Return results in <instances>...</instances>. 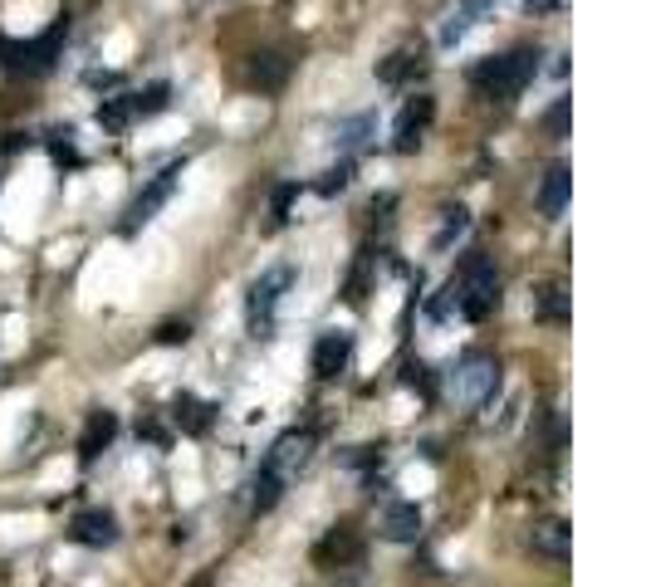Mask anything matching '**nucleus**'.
<instances>
[{
    "label": "nucleus",
    "mask_w": 651,
    "mask_h": 587,
    "mask_svg": "<svg viewBox=\"0 0 651 587\" xmlns=\"http://www.w3.org/2000/svg\"><path fill=\"white\" fill-rule=\"evenodd\" d=\"M314 446H319V431L314 426H289L284 436H275V446L260 455V470L250 480V514H270L279 499L289 495V485L309 470L314 460Z\"/></svg>",
    "instance_id": "nucleus-1"
},
{
    "label": "nucleus",
    "mask_w": 651,
    "mask_h": 587,
    "mask_svg": "<svg viewBox=\"0 0 651 587\" xmlns=\"http://www.w3.org/2000/svg\"><path fill=\"white\" fill-rule=\"evenodd\" d=\"M539 49L534 45H514L510 54H495V59H480L470 69V84L485 93L490 103H514L519 93L539 79Z\"/></svg>",
    "instance_id": "nucleus-2"
},
{
    "label": "nucleus",
    "mask_w": 651,
    "mask_h": 587,
    "mask_svg": "<svg viewBox=\"0 0 651 587\" xmlns=\"http://www.w3.org/2000/svg\"><path fill=\"white\" fill-rule=\"evenodd\" d=\"M451 289H456V314L470 323H485L500 309V270L485 250H465V260L451 274Z\"/></svg>",
    "instance_id": "nucleus-3"
},
{
    "label": "nucleus",
    "mask_w": 651,
    "mask_h": 587,
    "mask_svg": "<svg viewBox=\"0 0 651 587\" xmlns=\"http://www.w3.org/2000/svg\"><path fill=\"white\" fill-rule=\"evenodd\" d=\"M500 387H505V367H500L495 353H485V348L465 353V358L446 372V392H451V402L465 411H485L500 397Z\"/></svg>",
    "instance_id": "nucleus-4"
},
{
    "label": "nucleus",
    "mask_w": 651,
    "mask_h": 587,
    "mask_svg": "<svg viewBox=\"0 0 651 587\" xmlns=\"http://www.w3.org/2000/svg\"><path fill=\"white\" fill-rule=\"evenodd\" d=\"M289 289H294V265H270L260 279H250V289H245V328H250V338H260V343L275 338L279 304H284Z\"/></svg>",
    "instance_id": "nucleus-5"
},
{
    "label": "nucleus",
    "mask_w": 651,
    "mask_h": 587,
    "mask_svg": "<svg viewBox=\"0 0 651 587\" xmlns=\"http://www.w3.org/2000/svg\"><path fill=\"white\" fill-rule=\"evenodd\" d=\"M64 35H69V15H59L45 35H35V40H0L5 74H30V79H35V74H49L54 59H59V49H64Z\"/></svg>",
    "instance_id": "nucleus-6"
},
{
    "label": "nucleus",
    "mask_w": 651,
    "mask_h": 587,
    "mask_svg": "<svg viewBox=\"0 0 651 587\" xmlns=\"http://www.w3.org/2000/svg\"><path fill=\"white\" fill-rule=\"evenodd\" d=\"M182 172H186V157H177V162H167V167H162V172H157V177L147 181V186H142L138 196H133V206H128V211H123V235H138L142 226H147V221H152V216H157V211H162V206H167V201H172V196H177V186H182Z\"/></svg>",
    "instance_id": "nucleus-7"
},
{
    "label": "nucleus",
    "mask_w": 651,
    "mask_h": 587,
    "mask_svg": "<svg viewBox=\"0 0 651 587\" xmlns=\"http://www.w3.org/2000/svg\"><path fill=\"white\" fill-rule=\"evenodd\" d=\"M431 118H436V98H431V93L407 98V103L397 108V118H392V152H397V157L417 152L426 128H431Z\"/></svg>",
    "instance_id": "nucleus-8"
},
{
    "label": "nucleus",
    "mask_w": 651,
    "mask_h": 587,
    "mask_svg": "<svg viewBox=\"0 0 651 587\" xmlns=\"http://www.w3.org/2000/svg\"><path fill=\"white\" fill-rule=\"evenodd\" d=\"M348 362H353V333H348V328H328V333H319V343H314V353H309L314 377H319V382H333V377L348 372Z\"/></svg>",
    "instance_id": "nucleus-9"
},
{
    "label": "nucleus",
    "mask_w": 651,
    "mask_h": 587,
    "mask_svg": "<svg viewBox=\"0 0 651 587\" xmlns=\"http://www.w3.org/2000/svg\"><path fill=\"white\" fill-rule=\"evenodd\" d=\"M118 514L113 509H79L74 519H69V543H79V548H113L118 543Z\"/></svg>",
    "instance_id": "nucleus-10"
},
{
    "label": "nucleus",
    "mask_w": 651,
    "mask_h": 587,
    "mask_svg": "<svg viewBox=\"0 0 651 587\" xmlns=\"http://www.w3.org/2000/svg\"><path fill=\"white\" fill-rule=\"evenodd\" d=\"M500 5H505V0H461V5H456V10L441 20V35H436V40H441V49L461 45L465 35H470L475 25H485V20H490Z\"/></svg>",
    "instance_id": "nucleus-11"
},
{
    "label": "nucleus",
    "mask_w": 651,
    "mask_h": 587,
    "mask_svg": "<svg viewBox=\"0 0 651 587\" xmlns=\"http://www.w3.org/2000/svg\"><path fill=\"white\" fill-rule=\"evenodd\" d=\"M377 534L387 543H421V509L412 499H387L382 519H377Z\"/></svg>",
    "instance_id": "nucleus-12"
},
{
    "label": "nucleus",
    "mask_w": 651,
    "mask_h": 587,
    "mask_svg": "<svg viewBox=\"0 0 651 587\" xmlns=\"http://www.w3.org/2000/svg\"><path fill=\"white\" fill-rule=\"evenodd\" d=\"M314 563H319V568H353V563H363V539H358V529H353V524H338V529L314 548Z\"/></svg>",
    "instance_id": "nucleus-13"
},
{
    "label": "nucleus",
    "mask_w": 651,
    "mask_h": 587,
    "mask_svg": "<svg viewBox=\"0 0 651 587\" xmlns=\"http://www.w3.org/2000/svg\"><path fill=\"white\" fill-rule=\"evenodd\" d=\"M377 84H387V89H407V84H417L421 74H426V54L421 49H392L387 59H377Z\"/></svg>",
    "instance_id": "nucleus-14"
},
{
    "label": "nucleus",
    "mask_w": 651,
    "mask_h": 587,
    "mask_svg": "<svg viewBox=\"0 0 651 587\" xmlns=\"http://www.w3.org/2000/svg\"><path fill=\"white\" fill-rule=\"evenodd\" d=\"M245 79H250V89L279 93L289 84V59H284L279 49H255V54L245 59Z\"/></svg>",
    "instance_id": "nucleus-15"
},
{
    "label": "nucleus",
    "mask_w": 651,
    "mask_h": 587,
    "mask_svg": "<svg viewBox=\"0 0 651 587\" xmlns=\"http://www.w3.org/2000/svg\"><path fill=\"white\" fill-rule=\"evenodd\" d=\"M172 426H177L182 436H206V431L216 426V407H211L206 397H196V392H177V397H172Z\"/></svg>",
    "instance_id": "nucleus-16"
},
{
    "label": "nucleus",
    "mask_w": 651,
    "mask_h": 587,
    "mask_svg": "<svg viewBox=\"0 0 651 587\" xmlns=\"http://www.w3.org/2000/svg\"><path fill=\"white\" fill-rule=\"evenodd\" d=\"M113 436H118V416H113V411H89L84 436H79V460H84V465H93L98 455L113 446Z\"/></svg>",
    "instance_id": "nucleus-17"
},
{
    "label": "nucleus",
    "mask_w": 651,
    "mask_h": 587,
    "mask_svg": "<svg viewBox=\"0 0 651 587\" xmlns=\"http://www.w3.org/2000/svg\"><path fill=\"white\" fill-rule=\"evenodd\" d=\"M568 539H573V529H568L563 519H539V524L529 529V548H534L539 558H549V563H568Z\"/></svg>",
    "instance_id": "nucleus-18"
},
{
    "label": "nucleus",
    "mask_w": 651,
    "mask_h": 587,
    "mask_svg": "<svg viewBox=\"0 0 651 587\" xmlns=\"http://www.w3.org/2000/svg\"><path fill=\"white\" fill-rule=\"evenodd\" d=\"M568 196H573V172H568L563 162H554V167L544 172V181H539V211H544L549 221H558V216L568 211Z\"/></svg>",
    "instance_id": "nucleus-19"
},
{
    "label": "nucleus",
    "mask_w": 651,
    "mask_h": 587,
    "mask_svg": "<svg viewBox=\"0 0 651 587\" xmlns=\"http://www.w3.org/2000/svg\"><path fill=\"white\" fill-rule=\"evenodd\" d=\"M372 137H377V113H353V118H338L333 123V147L343 152V157H353L358 147H368Z\"/></svg>",
    "instance_id": "nucleus-20"
},
{
    "label": "nucleus",
    "mask_w": 651,
    "mask_h": 587,
    "mask_svg": "<svg viewBox=\"0 0 651 587\" xmlns=\"http://www.w3.org/2000/svg\"><path fill=\"white\" fill-rule=\"evenodd\" d=\"M529 309H534V318L539 323H568V289L563 284H539L534 289V299H529Z\"/></svg>",
    "instance_id": "nucleus-21"
},
{
    "label": "nucleus",
    "mask_w": 651,
    "mask_h": 587,
    "mask_svg": "<svg viewBox=\"0 0 651 587\" xmlns=\"http://www.w3.org/2000/svg\"><path fill=\"white\" fill-rule=\"evenodd\" d=\"M172 108V84H147L142 93H128V113H133V123H147V118H157V113H167Z\"/></svg>",
    "instance_id": "nucleus-22"
},
{
    "label": "nucleus",
    "mask_w": 651,
    "mask_h": 587,
    "mask_svg": "<svg viewBox=\"0 0 651 587\" xmlns=\"http://www.w3.org/2000/svg\"><path fill=\"white\" fill-rule=\"evenodd\" d=\"M465 226H470V211H465V206H441V230L431 235V250L446 255V250L465 235Z\"/></svg>",
    "instance_id": "nucleus-23"
},
{
    "label": "nucleus",
    "mask_w": 651,
    "mask_h": 587,
    "mask_svg": "<svg viewBox=\"0 0 651 587\" xmlns=\"http://www.w3.org/2000/svg\"><path fill=\"white\" fill-rule=\"evenodd\" d=\"M299 196H304V181H279L275 191H270V230L289 226V211H294Z\"/></svg>",
    "instance_id": "nucleus-24"
},
{
    "label": "nucleus",
    "mask_w": 651,
    "mask_h": 587,
    "mask_svg": "<svg viewBox=\"0 0 651 587\" xmlns=\"http://www.w3.org/2000/svg\"><path fill=\"white\" fill-rule=\"evenodd\" d=\"M93 118H98V128H103V133H123V128L133 123V113H128V93H113V98H103Z\"/></svg>",
    "instance_id": "nucleus-25"
},
{
    "label": "nucleus",
    "mask_w": 651,
    "mask_h": 587,
    "mask_svg": "<svg viewBox=\"0 0 651 587\" xmlns=\"http://www.w3.org/2000/svg\"><path fill=\"white\" fill-rule=\"evenodd\" d=\"M372 265H377V250H363V255H358V265H353V274H348V289H343V299H348V304H363V299H368Z\"/></svg>",
    "instance_id": "nucleus-26"
},
{
    "label": "nucleus",
    "mask_w": 651,
    "mask_h": 587,
    "mask_svg": "<svg viewBox=\"0 0 651 587\" xmlns=\"http://www.w3.org/2000/svg\"><path fill=\"white\" fill-rule=\"evenodd\" d=\"M353 177H358V162H353V157H338V167H328L324 177L314 181V191H319V196H338V191L353 186Z\"/></svg>",
    "instance_id": "nucleus-27"
},
{
    "label": "nucleus",
    "mask_w": 651,
    "mask_h": 587,
    "mask_svg": "<svg viewBox=\"0 0 651 587\" xmlns=\"http://www.w3.org/2000/svg\"><path fill=\"white\" fill-rule=\"evenodd\" d=\"M402 387H412V392H421L426 402L436 397V377H431V367H426L421 358H407V362H402Z\"/></svg>",
    "instance_id": "nucleus-28"
},
{
    "label": "nucleus",
    "mask_w": 651,
    "mask_h": 587,
    "mask_svg": "<svg viewBox=\"0 0 651 587\" xmlns=\"http://www.w3.org/2000/svg\"><path fill=\"white\" fill-rule=\"evenodd\" d=\"M49 152H54L59 167H84V157L74 152V133H69V128H64V133H49Z\"/></svg>",
    "instance_id": "nucleus-29"
},
{
    "label": "nucleus",
    "mask_w": 651,
    "mask_h": 587,
    "mask_svg": "<svg viewBox=\"0 0 651 587\" xmlns=\"http://www.w3.org/2000/svg\"><path fill=\"white\" fill-rule=\"evenodd\" d=\"M568 113H573V98H554V108L544 113V128H549V137H554V142H563V137H568Z\"/></svg>",
    "instance_id": "nucleus-30"
},
{
    "label": "nucleus",
    "mask_w": 651,
    "mask_h": 587,
    "mask_svg": "<svg viewBox=\"0 0 651 587\" xmlns=\"http://www.w3.org/2000/svg\"><path fill=\"white\" fill-rule=\"evenodd\" d=\"M426 314H431V323H446V318L456 314V289H451V279H446V289L426 304Z\"/></svg>",
    "instance_id": "nucleus-31"
},
{
    "label": "nucleus",
    "mask_w": 651,
    "mask_h": 587,
    "mask_svg": "<svg viewBox=\"0 0 651 587\" xmlns=\"http://www.w3.org/2000/svg\"><path fill=\"white\" fill-rule=\"evenodd\" d=\"M343 465L348 470H372V465H382V446H358L353 455H343Z\"/></svg>",
    "instance_id": "nucleus-32"
},
{
    "label": "nucleus",
    "mask_w": 651,
    "mask_h": 587,
    "mask_svg": "<svg viewBox=\"0 0 651 587\" xmlns=\"http://www.w3.org/2000/svg\"><path fill=\"white\" fill-rule=\"evenodd\" d=\"M186 338H191V323H162V328H157V343H162V348H177Z\"/></svg>",
    "instance_id": "nucleus-33"
},
{
    "label": "nucleus",
    "mask_w": 651,
    "mask_h": 587,
    "mask_svg": "<svg viewBox=\"0 0 651 587\" xmlns=\"http://www.w3.org/2000/svg\"><path fill=\"white\" fill-rule=\"evenodd\" d=\"M138 441H152V446H162V451L172 446V436L162 431V421H138Z\"/></svg>",
    "instance_id": "nucleus-34"
},
{
    "label": "nucleus",
    "mask_w": 651,
    "mask_h": 587,
    "mask_svg": "<svg viewBox=\"0 0 651 587\" xmlns=\"http://www.w3.org/2000/svg\"><path fill=\"white\" fill-rule=\"evenodd\" d=\"M524 10L529 15H554V10H563V0H524Z\"/></svg>",
    "instance_id": "nucleus-35"
},
{
    "label": "nucleus",
    "mask_w": 651,
    "mask_h": 587,
    "mask_svg": "<svg viewBox=\"0 0 651 587\" xmlns=\"http://www.w3.org/2000/svg\"><path fill=\"white\" fill-rule=\"evenodd\" d=\"M20 147H30V133H5V152H20Z\"/></svg>",
    "instance_id": "nucleus-36"
}]
</instances>
